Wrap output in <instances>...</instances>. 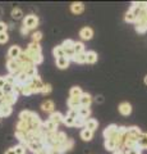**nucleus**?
<instances>
[{"instance_id": "13", "label": "nucleus", "mask_w": 147, "mask_h": 154, "mask_svg": "<svg viewBox=\"0 0 147 154\" xmlns=\"http://www.w3.org/2000/svg\"><path fill=\"white\" fill-rule=\"evenodd\" d=\"M79 99H81V107H90L92 103V96L88 93H83Z\"/></svg>"}, {"instance_id": "34", "label": "nucleus", "mask_w": 147, "mask_h": 154, "mask_svg": "<svg viewBox=\"0 0 147 154\" xmlns=\"http://www.w3.org/2000/svg\"><path fill=\"white\" fill-rule=\"evenodd\" d=\"M74 44H75V41L73 40H70V38H67V40H64L63 41V44H61V46H63V49H74Z\"/></svg>"}, {"instance_id": "2", "label": "nucleus", "mask_w": 147, "mask_h": 154, "mask_svg": "<svg viewBox=\"0 0 147 154\" xmlns=\"http://www.w3.org/2000/svg\"><path fill=\"white\" fill-rule=\"evenodd\" d=\"M7 68L12 75H18L19 72H22V64H21L19 59H8Z\"/></svg>"}, {"instance_id": "20", "label": "nucleus", "mask_w": 147, "mask_h": 154, "mask_svg": "<svg viewBox=\"0 0 147 154\" xmlns=\"http://www.w3.org/2000/svg\"><path fill=\"white\" fill-rule=\"evenodd\" d=\"M97 127H98V122L95 118H88L86 121V125H84V128H87L92 132L95 131V130H97Z\"/></svg>"}, {"instance_id": "47", "label": "nucleus", "mask_w": 147, "mask_h": 154, "mask_svg": "<svg viewBox=\"0 0 147 154\" xmlns=\"http://www.w3.org/2000/svg\"><path fill=\"white\" fill-rule=\"evenodd\" d=\"M133 5L138 7L141 11H147V2H143V3H133Z\"/></svg>"}, {"instance_id": "25", "label": "nucleus", "mask_w": 147, "mask_h": 154, "mask_svg": "<svg viewBox=\"0 0 147 154\" xmlns=\"http://www.w3.org/2000/svg\"><path fill=\"white\" fill-rule=\"evenodd\" d=\"M82 94H83V91H82V89H81L79 86H73V88L70 89V91H69L70 98H81Z\"/></svg>"}, {"instance_id": "56", "label": "nucleus", "mask_w": 147, "mask_h": 154, "mask_svg": "<svg viewBox=\"0 0 147 154\" xmlns=\"http://www.w3.org/2000/svg\"><path fill=\"white\" fill-rule=\"evenodd\" d=\"M96 102H97V103H102V102H104V98H102V96H97V98H96Z\"/></svg>"}, {"instance_id": "41", "label": "nucleus", "mask_w": 147, "mask_h": 154, "mask_svg": "<svg viewBox=\"0 0 147 154\" xmlns=\"http://www.w3.org/2000/svg\"><path fill=\"white\" fill-rule=\"evenodd\" d=\"M41 38H42V32L35 31L34 33H32V41H34V42H40Z\"/></svg>"}, {"instance_id": "44", "label": "nucleus", "mask_w": 147, "mask_h": 154, "mask_svg": "<svg viewBox=\"0 0 147 154\" xmlns=\"http://www.w3.org/2000/svg\"><path fill=\"white\" fill-rule=\"evenodd\" d=\"M51 90H53V86H51L50 84H45L44 88H42V90H41V93L44 95H47V94L51 93Z\"/></svg>"}, {"instance_id": "53", "label": "nucleus", "mask_w": 147, "mask_h": 154, "mask_svg": "<svg viewBox=\"0 0 147 154\" xmlns=\"http://www.w3.org/2000/svg\"><path fill=\"white\" fill-rule=\"evenodd\" d=\"M21 31H22L23 35H27V33L30 32V30H27V28H26V27H23V26H22V28H21Z\"/></svg>"}, {"instance_id": "10", "label": "nucleus", "mask_w": 147, "mask_h": 154, "mask_svg": "<svg viewBox=\"0 0 147 154\" xmlns=\"http://www.w3.org/2000/svg\"><path fill=\"white\" fill-rule=\"evenodd\" d=\"M41 109L44 110V112L51 114L53 112H55V104L53 100H45V102L41 104Z\"/></svg>"}, {"instance_id": "27", "label": "nucleus", "mask_w": 147, "mask_h": 154, "mask_svg": "<svg viewBox=\"0 0 147 154\" xmlns=\"http://www.w3.org/2000/svg\"><path fill=\"white\" fill-rule=\"evenodd\" d=\"M16 130H19V131L28 132V131H31V126H30V123H27V122L18 121V123H17V128H16Z\"/></svg>"}, {"instance_id": "36", "label": "nucleus", "mask_w": 147, "mask_h": 154, "mask_svg": "<svg viewBox=\"0 0 147 154\" xmlns=\"http://www.w3.org/2000/svg\"><path fill=\"white\" fill-rule=\"evenodd\" d=\"M74 51L75 54H81V53H84V44L81 41H77L74 44Z\"/></svg>"}, {"instance_id": "7", "label": "nucleus", "mask_w": 147, "mask_h": 154, "mask_svg": "<svg viewBox=\"0 0 147 154\" xmlns=\"http://www.w3.org/2000/svg\"><path fill=\"white\" fill-rule=\"evenodd\" d=\"M79 36L82 40H91V38L93 37V30L91 27H83V28H81V31H79Z\"/></svg>"}, {"instance_id": "28", "label": "nucleus", "mask_w": 147, "mask_h": 154, "mask_svg": "<svg viewBox=\"0 0 147 154\" xmlns=\"http://www.w3.org/2000/svg\"><path fill=\"white\" fill-rule=\"evenodd\" d=\"M53 54H54V57H55V59H58V58H61V57H65V53H64L63 46H61V45L55 46L54 50H53Z\"/></svg>"}, {"instance_id": "58", "label": "nucleus", "mask_w": 147, "mask_h": 154, "mask_svg": "<svg viewBox=\"0 0 147 154\" xmlns=\"http://www.w3.org/2000/svg\"><path fill=\"white\" fill-rule=\"evenodd\" d=\"M0 16H1V9H0Z\"/></svg>"}, {"instance_id": "9", "label": "nucleus", "mask_w": 147, "mask_h": 154, "mask_svg": "<svg viewBox=\"0 0 147 154\" xmlns=\"http://www.w3.org/2000/svg\"><path fill=\"white\" fill-rule=\"evenodd\" d=\"M118 109H119V113L123 114V116H129L132 113V105L128 103V102L120 103L119 107H118Z\"/></svg>"}, {"instance_id": "24", "label": "nucleus", "mask_w": 147, "mask_h": 154, "mask_svg": "<svg viewBox=\"0 0 147 154\" xmlns=\"http://www.w3.org/2000/svg\"><path fill=\"white\" fill-rule=\"evenodd\" d=\"M105 149L109 152H115L116 150V143L114 139H105Z\"/></svg>"}, {"instance_id": "22", "label": "nucleus", "mask_w": 147, "mask_h": 154, "mask_svg": "<svg viewBox=\"0 0 147 154\" xmlns=\"http://www.w3.org/2000/svg\"><path fill=\"white\" fill-rule=\"evenodd\" d=\"M93 137V132L90 131L87 128H83L82 131H81V139H82L83 141H91Z\"/></svg>"}, {"instance_id": "59", "label": "nucleus", "mask_w": 147, "mask_h": 154, "mask_svg": "<svg viewBox=\"0 0 147 154\" xmlns=\"http://www.w3.org/2000/svg\"><path fill=\"white\" fill-rule=\"evenodd\" d=\"M47 154H53V153H47Z\"/></svg>"}, {"instance_id": "49", "label": "nucleus", "mask_w": 147, "mask_h": 154, "mask_svg": "<svg viewBox=\"0 0 147 154\" xmlns=\"http://www.w3.org/2000/svg\"><path fill=\"white\" fill-rule=\"evenodd\" d=\"M125 154H141V149H138V148L128 149V150H125Z\"/></svg>"}, {"instance_id": "32", "label": "nucleus", "mask_w": 147, "mask_h": 154, "mask_svg": "<svg viewBox=\"0 0 147 154\" xmlns=\"http://www.w3.org/2000/svg\"><path fill=\"white\" fill-rule=\"evenodd\" d=\"M12 18L13 19H22L23 18V12L19 8H14L12 11Z\"/></svg>"}, {"instance_id": "55", "label": "nucleus", "mask_w": 147, "mask_h": 154, "mask_svg": "<svg viewBox=\"0 0 147 154\" xmlns=\"http://www.w3.org/2000/svg\"><path fill=\"white\" fill-rule=\"evenodd\" d=\"M113 154H125V150H115L113 152Z\"/></svg>"}, {"instance_id": "37", "label": "nucleus", "mask_w": 147, "mask_h": 154, "mask_svg": "<svg viewBox=\"0 0 147 154\" xmlns=\"http://www.w3.org/2000/svg\"><path fill=\"white\" fill-rule=\"evenodd\" d=\"M22 94H23V95H32V94H34V90H32L30 82L26 84V85H23V88H22Z\"/></svg>"}, {"instance_id": "16", "label": "nucleus", "mask_w": 147, "mask_h": 154, "mask_svg": "<svg viewBox=\"0 0 147 154\" xmlns=\"http://www.w3.org/2000/svg\"><path fill=\"white\" fill-rule=\"evenodd\" d=\"M4 103H5V105H9V107H12V105L17 102L18 99V95L16 93H12V94H8V95H4Z\"/></svg>"}, {"instance_id": "15", "label": "nucleus", "mask_w": 147, "mask_h": 154, "mask_svg": "<svg viewBox=\"0 0 147 154\" xmlns=\"http://www.w3.org/2000/svg\"><path fill=\"white\" fill-rule=\"evenodd\" d=\"M137 148L138 149H147V132H142L141 136L137 140Z\"/></svg>"}, {"instance_id": "21", "label": "nucleus", "mask_w": 147, "mask_h": 154, "mask_svg": "<svg viewBox=\"0 0 147 154\" xmlns=\"http://www.w3.org/2000/svg\"><path fill=\"white\" fill-rule=\"evenodd\" d=\"M67 104H68L69 109H78L81 107V99L79 98H69Z\"/></svg>"}, {"instance_id": "26", "label": "nucleus", "mask_w": 147, "mask_h": 154, "mask_svg": "<svg viewBox=\"0 0 147 154\" xmlns=\"http://www.w3.org/2000/svg\"><path fill=\"white\" fill-rule=\"evenodd\" d=\"M128 134H129L131 136H133V137H136L137 140H138V137L141 136L142 131H141V130L137 127V126H132V127H128Z\"/></svg>"}, {"instance_id": "33", "label": "nucleus", "mask_w": 147, "mask_h": 154, "mask_svg": "<svg viewBox=\"0 0 147 154\" xmlns=\"http://www.w3.org/2000/svg\"><path fill=\"white\" fill-rule=\"evenodd\" d=\"M124 19H125V22H128V23H136V22H137V18H136V16H134V14L132 13L131 11H128V12L125 13Z\"/></svg>"}, {"instance_id": "11", "label": "nucleus", "mask_w": 147, "mask_h": 154, "mask_svg": "<svg viewBox=\"0 0 147 154\" xmlns=\"http://www.w3.org/2000/svg\"><path fill=\"white\" fill-rule=\"evenodd\" d=\"M49 119H50L51 122H54V123H56L59 126V125L63 123V121H64V116L61 114L60 112H53V113L50 114Z\"/></svg>"}, {"instance_id": "23", "label": "nucleus", "mask_w": 147, "mask_h": 154, "mask_svg": "<svg viewBox=\"0 0 147 154\" xmlns=\"http://www.w3.org/2000/svg\"><path fill=\"white\" fill-rule=\"evenodd\" d=\"M78 116L84 118V119H87L90 116H91V109H90V107H79L78 108Z\"/></svg>"}, {"instance_id": "43", "label": "nucleus", "mask_w": 147, "mask_h": 154, "mask_svg": "<svg viewBox=\"0 0 147 154\" xmlns=\"http://www.w3.org/2000/svg\"><path fill=\"white\" fill-rule=\"evenodd\" d=\"M13 89H14V86H13V85L5 84V85H4V88H3L1 90L4 91V94L8 95V94H12V93H13Z\"/></svg>"}, {"instance_id": "17", "label": "nucleus", "mask_w": 147, "mask_h": 154, "mask_svg": "<svg viewBox=\"0 0 147 154\" xmlns=\"http://www.w3.org/2000/svg\"><path fill=\"white\" fill-rule=\"evenodd\" d=\"M16 77H17V84L19 85H26L31 81V79L27 76L26 72H19L18 75H16Z\"/></svg>"}, {"instance_id": "14", "label": "nucleus", "mask_w": 147, "mask_h": 154, "mask_svg": "<svg viewBox=\"0 0 147 154\" xmlns=\"http://www.w3.org/2000/svg\"><path fill=\"white\" fill-rule=\"evenodd\" d=\"M69 63H70V59L67 57H61V58H58V59H56V66H58V68H60V69L68 68Z\"/></svg>"}, {"instance_id": "29", "label": "nucleus", "mask_w": 147, "mask_h": 154, "mask_svg": "<svg viewBox=\"0 0 147 154\" xmlns=\"http://www.w3.org/2000/svg\"><path fill=\"white\" fill-rule=\"evenodd\" d=\"M12 107H9V105H4V107L0 108V116H1V118L3 117H8V116H10L12 114Z\"/></svg>"}, {"instance_id": "18", "label": "nucleus", "mask_w": 147, "mask_h": 154, "mask_svg": "<svg viewBox=\"0 0 147 154\" xmlns=\"http://www.w3.org/2000/svg\"><path fill=\"white\" fill-rule=\"evenodd\" d=\"M44 131L45 132H55V131H58V125L51 122L50 119H47L46 122H44Z\"/></svg>"}, {"instance_id": "6", "label": "nucleus", "mask_w": 147, "mask_h": 154, "mask_svg": "<svg viewBox=\"0 0 147 154\" xmlns=\"http://www.w3.org/2000/svg\"><path fill=\"white\" fill-rule=\"evenodd\" d=\"M35 116H36V113L32 112V110H22V112L19 113V121L31 123V121L34 119Z\"/></svg>"}, {"instance_id": "46", "label": "nucleus", "mask_w": 147, "mask_h": 154, "mask_svg": "<svg viewBox=\"0 0 147 154\" xmlns=\"http://www.w3.org/2000/svg\"><path fill=\"white\" fill-rule=\"evenodd\" d=\"M22 88H23V85H19V84H16V85H14V89H13V93H16L17 95H19V94H22Z\"/></svg>"}, {"instance_id": "57", "label": "nucleus", "mask_w": 147, "mask_h": 154, "mask_svg": "<svg viewBox=\"0 0 147 154\" xmlns=\"http://www.w3.org/2000/svg\"><path fill=\"white\" fill-rule=\"evenodd\" d=\"M143 81H145V85H147V75L145 76V79H143Z\"/></svg>"}, {"instance_id": "54", "label": "nucleus", "mask_w": 147, "mask_h": 154, "mask_svg": "<svg viewBox=\"0 0 147 154\" xmlns=\"http://www.w3.org/2000/svg\"><path fill=\"white\" fill-rule=\"evenodd\" d=\"M49 152H47V149L45 148V149H41L40 152H37V153H35V154H47Z\"/></svg>"}, {"instance_id": "39", "label": "nucleus", "mask_w": 147, "mask_h": 154, "mask_svg": "<svg viewBox=\"0 0 147 154\" xmlns=\"http://www.w3.org/2000/svg\"><path fill=\"white\" fill-rule=\"evenodd\" d=\"M26 149H27V146L25 145V144H19V145L14 146L16 154H26Z\"/></svg>"}, {"instance_id": "5", "label": "nucleus", "mask_w": 147, "mask_h": 154, "mask_svg": "<svg viewBox=\"0 0 147 154\" xmlns=\"http://www.w3.org/2000/svg\"><path fill=\"white\" fill-rule=\"evenodd\" d=\"M118 132V126L116 125H109V126L104 130V137L105 139H114Z\"/></svg>"}, {"instance_id": "42", "label": "nucleus", "mask_w": 147, "mask_h": 154, "mask_svg": "<svg viewBox=\"0 0 147 154\" xmlns=\"http://www.w3.org/2000/svg\"><path fill=\"white\" fill-rule=\"evenodd\" d=\"M26 73H27V76L30 77V79H34V77L37 76V67H36V66L32 67V68H30L28 71H26Z\"/></svg>"}, {"instance_id": "60", "label": "nucleus", "mask_w": 147, "mask_h": 154, "mask_svg": "<svg viewBox=\"0 0 147 154\" xmlns=\"http://www.w3.org/2000/svg\"><path fill=\"white\" fill-rule=\"evenodd\" d=\"M0 119H1V116H0Z\"/></svg>"}, {"instance_id": "19", "label": "nucleus", "mask_w": 147, "mask_h": 154, "mask_svg": "<svg viewBox=\"0 0 147 154\" xmlns=\"http://www.w3.org/2000/svg\"><path fill=\"white\" fill-rule=\"evenodd\" d=\"M96 62H97V53L93 50L86 51V63L93 64V63H96Z\"/></svg>"}, {"instance_id": "30", "label": "nucleus", "mask_w": 147, "mask_h": 154, "mask_svg": "<svg viewBox=\"0 0 147 154\" xmlns=\"http://www.w3.org/2000/svg\"><path fill=\"white\" fill-rule=\"evenodd\" d=\"M72 60H74L75 63H86V51L81 53V54H75Z\"/></svg>"}, {"instance_id": "35", "label": "nucleus", "mask_w": 147, "mask_h": 154, "mask_svg": "<svg viewBox=\"0 0 147 154\" xmlns=\"http://www.w3.org/2000/svg\"><path fill=\"white\" fill-rule=\"evenodd\" d=\"M5 84H9V85H16L17 84V77H16V75H12V73H9V75H7L5 77Z\"/></svg>"}, {"instance_id": "1", "label": "nucleus", "mask_w": 147, "mask_h": 154, "mask_svg": "<svg viewBox=\"0 0 147 154\" xmlns=\"http://www.w3.org/2000/svg\"><path fill=\"white\" fill-rule=\"evenodd\" d=\"M39 17L35 16V14H28L23 18V27H26L27 30H35V28L39 26Z\"/></svg>"}, {"instance_id": "31", "label": "nucleus", "mask_w": 147, "mask_h": 154, "mask_svg": "<svg viewBox=\"0 0 147 154\" xmlns=\"http://www.w3.org/2000/svg\"><path fill=\"white\" fill-rule=\"evenodd\" d=\"M27 49L32 50V51H36V53H41V45H40V42H34L32 41L31 44H28Z\"/></svg>"}, {"instance_id": "38", "label": "nucleus", "mask_w": 147, "mask_h": 154, "mask_svg": "<svg viewBox=\"0 0 147 154\" xmlns=\"http://www.w3.org/2000/svg\"><path fill=\"white\" fill-rule=\"evenodd\" d=\"M74 122H75V118H72V117H69V116H64V121L63 123L65 125V126H68V127H72L74 126Z\"/></svg>"}, {"instance_id": "4", "label": "nucleus", "mask_w": 147, "mask_h": 154, "mask_svg": "<svg viewBox=\"0 0 147 154\" xmlns=\"http://www.w3.org/2000/svg\"><path fill=\"white\" fill-rule=\"evenodd\" d=\"M22 53H23V50L21 49V46L13 45L9 48V50H8V59H18V58L22 55Z\"/></svg>"}, {"instance_id": "50", "label": "nucleus", "mask_w": 147, "mask_h": 154, "mask_svg": "<svg viewBox=\"0 0 147 154\" xmlns=\"http://www.w3.org/2000/svg\"><path fill=\"white\" fill-rule=\"evenodd\" d=\"M8 30V25L7 23H4V22H0V33H4V32H7Z\"/></svg>"}, {"instance_id": "52", "label": "nucleus", "mask_w": 147, "mask_h": 154, "mask_svg": "<svg viewBox=\"0 0 147 154\" xmlns=\"http://www.w3.org/2000/svg\"><path fill=\"white\" fill-rule=\"evenodd\" d=\"M5 154H16V150H14V148H9V149H7Z\"/></svg>"}, {"instance_id": "45", "label": "nucleus", "mask_w": 147, "mask_h": 154, "mask_svg": "<svg viewBox=\"0 0 147 154\" xmlns=\"http://www.w3.org/2000/svg\"><path fill=\"white\" fill-rule=\"evenodd\" d=\"M8 40H9V36L7 32L0 33V44H5V42H8Z\"/></svg>"}, {"instance_id": "12", "label": "nucleus", "mask_w": 147, "mask_h": 154, "mask_svg": "<svg viewBox=\"0 0 147 154\" xmlns=\"http://www.w3.org/2000/svg\"><path fill=\"white\" fill-rule=\"evenodd\" d=\"M70 11H72L73 14H81L84 12V4L83 3H79V2H75V3H72L70 5Z\"/></svg>"}, {"instance_id": "8", "label": "nucleus", "mask_w": 147, "mask_h": 154, "mask_svg": "<svg viewBox=\"0 0 147 154\" xmlns=\"http://www.w3.org/2000/svg\"><path fill=\"white\" fill-rule=\"evenodd\" d=\"M26 146H27V149H30V150L34 152V153L40 152L41 149H45L44 144H42V143H37V141H30V143H27Z\"/></svg>"}, {"instance_id": "48", "label": "nucleus", "mask_w": 147, "mask_h": 154, "mask_svg": "<svg viewBox=\"0 0 147 154\" xmlns=\"http://www.w3.org/2000/svg\"><path fill=\"white\" fill-rule=\"evenodd\" d=\"M67 114L72 118H77L78 117V109H69Z\"/></svg>"}, {"instance_id": "3", "label": "nucleus", "mask_w": 147, "mask_h": 154, "mask_svg": "<svg viewBox=\"0 0 147 154\" xmlns=\"http://www.w3.org/2000/svg\"><path fill=\"white\" fill-rule=\"evenodd\" d=\"M30 85H31L32 90H34V94H37V93H41V90H42V88H44L45 84L42 82V80L39 76H36V77H34V79H31Z\"/></svg>"}, {"instance_id": "51", "label": "nucleus", "mask_w": 147, "mask_h": 154, "mask_svg": "<svg viewBox=\"0 0 147 154\" xmlns=\"http://www.w3.org/2000/svg\"><path fill=\"white\" fill-rule=\"evenodd\" d=\"M4 85H5V79H4V77H0V90L4 88Z\"/></svg>"}, {"instance_id": "40", "label": "nucleus", "mask_w": 147, "mask_h": 154, "mask_svg": "<svg viewBox=\"0 0 147 154\" xmlns=\"http://www.w3.org/2000/svg\"><path fill=\"white\" fill-rule=\"evenodd\" d=\"M86 121L87 119H84V118H82V117H78L75 118V122H74V126L75 127H84V125H86Z\"/></svg>"}]
</instances>
